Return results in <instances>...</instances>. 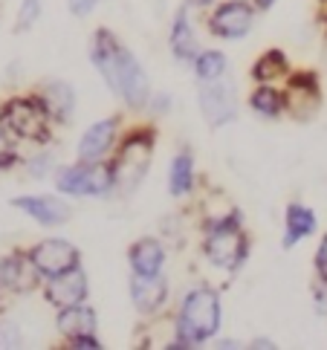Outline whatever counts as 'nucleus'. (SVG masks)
<instances>
[{
  "label": "nucleus",
  "mask_w": 327,
  "mask_h": 350,
  "mask_svg": "<svg viewBox=\"0 0 327 350\" xmlns=\"http://www.w3.org/2000/svg\"><path fill=\"white\" fill-rule=\"evenodd\" d=\"M21 345V333L15 327H0V347H18Z\"/></svg>",
  "instance_id": "7c9ffc66"
},
{
  "label": "nucleus",
  "mask_w": 327,
  "mask_h": 350,
  "mask_svg": "<svg viewBox=\"0 0 327 350\" xmlns=\"http://www.w3.org/2000/svg\"><path fill=\"white\" fill-rule=\"evenodd\" d=\"M255 12H258L255 3H249V0H226V3H220L211 12L209 32L226 41H241L252 32Z\"/></svg>",
  "instance_id": "1a4fd4ad"
},
{
  "label": "nucleus",
  "mask_w": 327,
  "mask_h": 350,
  "mask_svg": "<svg viewBox=\"0 0 327 350\" xmlns=\"http://www.w3.org/2000/svg\"><path fill=\"white\" fill-rule=\"evenodd\" d=\"M116 139H119V119H102L81 133L75 154H79V159H87V162L105 159V154L116 145Z\"/></svg>",
  "instance_id": "2eb2a0df"
},
{
  "label": "nucleus",
  "mask_w": 327,
  "mask_h": 350,
  "mask_svg": "<svg viewBox=\"0 0 327 350\" xmlns=\"http://www.w3.org/2000/svg\"><path fill=\"white\" fill-rule=\"evenodd\" d=\"M128 264H131V272L136 275L162 272V267H166V243L157 241V237H140L128 252Z\"/></svg>",
  "instance_id": "a211bd4d"
},
{
  "label": "nucleus",
  "mask_w": 327,
  "mask_h": 350,
  "mask_svg": "<svg viewBox=\"0 0 327 350\" xmlns=\"http://www.w3.org/2000/svg\"><path fill=\"white\" fill-rule=\"evenodd\" d=\"M23 171L29 174L32 180H47L49 174H55V154L53 151H47V154H35L29 157L27 162H23Z\"/></svg>",
  "instance_id": "393cba45"
},
{
  "label": "nucleus",
  "mask_w": 327,
  "mask_h": 350,
  "mask_svg": "<svg viewBox=\"0 0 327 350\" xmlns=\"http://www.w3.org/2000/svg\"><path fill=\"white\" fill-rule=\"evenodd\" d=\"M55 189L67 197H105L113 191V165L105 159H79L55 171Z\"/></svg>",
  "instance_id": "423d86ee"
},
{
  "label": "nucleus",
  "mask_w": 327,
  "mask_h": 350,
  "mask_svg": "<svg viewBox=\"0 0 327 350\" xmlns=\"http://www.w3.org/2000/svg\"><path fill=\"white\" fill-rule=\"evenodd\" d=\"M249 107L252 113H258L261 119H278L284 116V90L272 84H258L252 93H249Z\"/></svg>",
  "instance_id": "5701e85b"
},
{
  "label": "nucleus",
  "mask_w": 327,
  "mask_h": 350,
  "mask_svg": "<svg viewBox=\"0 0 327 350\" xmlns=\"http://www.w3.org/2000/svg\"><path fill=\"white\" fill-rule=\"evenodd\" d=\"M203 255L211 267L235 272L249 255V237L244 232L241 215L226 217L218 223H206V237H203Z\"/></svg>",
  "instance_id": "20e7f679"
},
{
  "label": "nucleus",
  "mask_w": 327,
  "mask_h": 350,
  "mask_svg": "<svg viewBox=\"0 0 327 350\" xmlns=\"http://www.w3.org/2000/svg\"><path fill=\"white\" fill-rule=\"evenodd\" d=\"M38 98L44 102V107L49 110V116H53V122L58 124H67L73 122L75 116V87L70 81H44L41 87H38Z\"/></svg>",
  "instance_id": "f3484780"
},
{
  "label": "nucleus",
  "mask_w": 327,
  "mask_h": 350,
  "mask_svg": "<svg viewBox=\"0 0 327 350\" xmlns=\"http://www.w3.org/2000/svg\"><path fill=\"white\" fill-rule=\"evenodd\" d=\"M192 67H194V76L200 79V84H203V81L223 79L226 70H229V61H226L220 49H200V55L194 58Z\"/></svg>",
  "instance_id": "b1692460"
},
{
  "label": "nucleus",
  "mask_w": 327,
  "mask_h": 350,
  "mask_svg": "<svg viewBox=\"0 0 327 350\" xmlns=\"http://www.w3.org/2000/svg\"><path fill=\"white\" fill-rule=\"evenodd\" d=\"M252 347H275V345H272L270 339H255V342H252Z\"/></svg>",
  "instance_id": "c9c22d12"
},
{
  "label": "nucleus",
  "mask_w": 327,
  "mask_h": 350,
  "mask_svg": "<svg viewBox=\"0 0 327 350\" xmlns=\"http://www.w3.org/2000/svg\"><path fill=\"white\" fill-rule=\"evenodd\" d=\"M0 133H6V122H3V113H0Z\"/></svg>",
  "instance_id": "e433bc0d"
},
{
  "label": "nucleus",
  "mask_w": 327,
  "mask_h": 350,
  "mask_svg": "<svg viewBox=\"0 0 327 350\" xmlns=\"http://www.w3.org/2000/svg\"><path fill=\"white\" fill-rule=\"evenodd\" d=\"M12 206L21 208L23 215H29L35 223H41L47 229L64 226V223L73 217L70 203H64L61 197H38V194H27V197H15Z\"/></svg>",
  "instance_id": "ddd939ff"
},
{
  "label": "nucleus",
  "mask_w": 327,
  "mask_h": 350,
  "mask_svg": "<svg viewBox=\"0 0 327 350\" xmlns=\"http://www.w3.org/2000/svg\"><path fill=\"white\" fill-rule=\"evenodd\" d=\"M154 128H133L116 148V157L110 159L113 165V191L133 194L148 177L151 159H154Z\"/></svg>",
  "instance_id": "7ed1b4c3"
},
{
  "label": "nucleus",
  "mask_w": 327,
  "mask_h": 350,
  "mask_svg": "<svg viewBox=\"0 0 327 350\" xmlns=\"http://www.w3.org/2000/svg\"><path fill=\"white\" fill-rule=\"evenodd\" d=\"M38 18H41V0H21L15 29H18V32H27V29H32L35 23H38Z\"/></svg>",
  "instance_id": "a878e982"
},
{
  "label": "nucleus",
  "mask_w": 327,
  "mask_h": 350,
  "mask_svg": "<svg viewBox=\"0 0 327 350\" xmlns=\"http://www.w3.org/2000/svg\"><path fill=\"white\" fill-rule=\"evenodd\" d=\"M252 3H255L258 12H270V9L275 6V0H252Z\"/></svg>",
  "instance_id": "72a5a7b5"
},
{
  "label": "nucleus",
  "mask_w": 327,
  "mask_h": 350,
  "mask_svg": "<svg viewBox=\"0 0 327 350\" xmlns=\"http://www.w3.org/2000/svg\"><path fill=\"white\" fill-rule=\"evenodd\" d=\"M322 110V81L316 72H290L284 84V113L296 122L316 119Z\"/></svg>",
  "instance_id": "0eeeda50"
},
{
  "label": "nucleus",
  "mask_w": 327,
  "mask_h": 350,
  "mask_svg": "<svg viewBox=\"0 0 327 350\" xmlns=\"http://www.w3.org/2000/svg\"><path fill=\"white\" fill-rule=\"evenodd\" d=\"M197 105H200V113H203L209 128H223L237 119V96H235V87L223 79L215 81H203L197 93Z\"/></svg>",
  "instance_id": "6e6552de"
},
{
  "label": "nucleus",
  "mask_w": 327,
  "mask_h": 350,
  "mask_svg": "<svg viewBox=\"0 0 327 350\" xmlns=\"http://www.w3.org/2000/svg\"><path fill=\"white\" fill-rule=\"evenodd\" d=\"M194 157L188 148H180L177 157L171 159V168H168V191L171 197H188L194 191Z\"/></svg>",
  "instance_id": "412c9836"
},
{
  "label": "nucleus",
  "mask_w": 327,
  "mask_h": 350,
  "mask_svg": "<svg viewBox=\"0 0 327 350\" xmlns=\"http://www.w3.org/2000/svg\"><path fill=\"white\" fill-rule=\"evenodd\" d=\"M41 281L44 278H41V272H38L29 252H9L0 258V290L27 295V293L38 290Z\"/></svg>",
  "instance_id": "9b49d317"
},
{
  "label": "nucleus",
  "mask_w": 327,
  "mask_h": 350,
  "mask_svg": "<svg viewBox=\"0 0 327 350\" xmlns=\"http://www.w3.org/2000/svg\"><path fill=\"white\" fill-rule=\"evenodd\" d=\"M99 327V319H96V310L84 304H75L67 310H58V333L64 339H75V336H87V333H96Z\"/></svg>",
  "instance_id": "aec40b11"
},
{
  "label": "nucleus",
  "mask_w": 327,
  "mask_h": 350,
  "mask_svg": "<svg viewBox=\"0 0 327 350\" xmlns=\"http://www.w3.org/2000/svg\"><path fill=\"white\" fill-rule=\"evenodd\" d=\"M18 162V151H15V142H12V133H0V171L12 168Z\"/></svg>",
  "instance_id": "bb28decb"
},
{
  "label": "nucleus",
  "mask_w": 327,
  "mask_h": 350,
  "mask_svg": "<svg viewBox=\"0 0 327 350\" xmlns=\"http://www.w3.org/2000/svg\"><path fill=\"white\" fill-rule=\"evenodd\" d=\"M67 347L70 350H99L102 342H99L96 333H87V336H75V339H67Z\"/></svg>",
  "instance_id": "c85d7f7f"
},
{
  "label": "nucleus",
  "mask_w": 327,
  "mask_h": 350,
  "mask_svg": "<svg viewBox=\"0 0 327 350\" xmlns=\"http://www.w3.org/2000/svg\"><path fill=\"white\" fill-rule=\"evenodd\" d=\"M168 46H171V55L177 58L180 64H194V58L200 55L197 32H194V23H192V15H188L185 3L177 9V15H174V21H171Z\"/></svg>",
  "instance_id": "dca6fc26"
},
{
  "label": "nucleus",
  "mask_w": 327,
  "mask_h": 350,
  "mask_svg": "<svg viewBox=\"0 0 327 350\" xmlns=\"http://www.w3.org/2000/svg\"><path fill=\"white\" fill-rule=\"evenodd\" d=\"M29 255H32L35 267H38V272H41L44 281L47 278H55V275H61V272H67V269L81 264L79 246L64 241V237H47V241L35 243L29 249Z\"/></svg>",
  "instance_id": "9d476101"
},
{
  "label": "nucleus",
  "mask_w": 327,
  "mask_h": 350,
  "mask_svg": "<svg viewBox=\"0 0 327 350\" xmlns=\"http://www.w3.org/2000/svg\"><path fill=\"white\" fill-rule=\"evenodd\" d=\"M90 61L105 79L113 96H119L128 110H148V102L154 90H151V79L145 67L140 64L128 46H125L110 29H96L90 38Z\"/></svg>",
  "instance_id": "f257e3e1"
},
{
  "label": "nucleus",
  "mask_w": 327,
  "mask_h": 350,
  "mask_svg": "<svg viewBox=\"0 0 327 350\" xmlns=\"http://www.w3.org/2000/svg\"><path fill=\"white\" fill-rule=\"evenodd\" d=\"M148 107L154 110V113H168V107H171V96H168V93H162V96H151Z\"/></svg>",
  "instance_id": "2f4dec72"
},
{
  "label": "nucleus",
  "mask_w": 327,
  "mask_h": 350,
  "mask_svg": "<svg viewBox=\"0 0 327 350\" xmlns=\"http://www.w3.org/2000/svg\"><path fill=\"white\" fill-rule=\"evenodd\" d=\"M99 3H102V0H67V9L73 18H87V15H93V9Z\"/></svg>",
  "instance_id": "cd10ccee"
},
{
  "label": "nucleus",
  "mask_w": 327,
  "mask_h": 350,
  "mask_svg": "<svg viewBox=\"0 0 327 350\" xmlns=\"http://www.w3.org/2000/svg\"><path fill=\"white\" fill-rule=\"evenodd\" d=\"M168 301V281L166 275H131V304L142 316H154Z\"/></svg>",
  "instance_id": "4468645a"
},
{
  "label": "nucleus",
  "mask_w": 327,
  "mask_h": 350,
  "mask_svg": "<svg viewBox=\"0 0 327 350\" xmlns=\"http://www.w3.org/2000/svg\"><path fill=\"white\" fill-rule=\"evenodd\" d=\"M313 267H316L319 281H327V234L322 237V243L316 249V258H313Z\"/></svg>",
  "instance_id": "c756f323"
},
{
  "label": "nucleus",
  "mask_w": 327,
  "mask_h": 350,
  "mask_svg": "<svg viewBox=\"0 0 327 350\" xmlns=\"http://www.w3.org/2000/svg\"><path fill=\"white\" fill-rule=\"evenodd\" d=\"M316 226H319L316 211L304 203H290L284 211V249H293L296 243L307 241L316 232Z\"/></svg>",
  "instance_id": "6ab92c4d"
},
{
  "label": "nucleus",
  "mask_w": 327,
  "mask_h": 350,
  "mask_svg": "<svg viewBox=\"0 0 327 350\" xmlns=\"http://www.w3.org/2000/svg\"><path fill=\"white\" fill-rule=\"evenodd\" d=\"M252 79L258 84H275L278 79H290V61L281 49H267L252 64Z\"/></svg>",
  "instance_id": "4be33fe9"
},
{
  "label": "nucleus",
  "mask_w": 327,
  "mask_h": 350,
  "mask_svg": "<svg viewBox=\"0 0 327 350\" xmlns=\"http://www.w3.org/2000/svg\"><path fill=\"white\" fill-rule=\"evenodd\" d=\"M87 295H90V284H87V272L81 269V264L55 275V278H47L44 284V298L58 310L84 304Z\"/></svg>",
  "instance_id": "f8f14e48"
},
{
  "label": "nucleus",
  "mask_w": 327,
  "mask_h": 350,
  "mask_svg": "<svg viewBox=\"0 0 327 350\" xmlns=\"http://www.w3.org/2000/svg\"><path fill=\"white\" fill-rule=\"evenodd\" d=\"M313 293H316V310L319 312H327V281H319Z\"/></svg>",
  "instance_id": "473e14b6"
},
{
  "label": "nucleus",
  "mask_w": 327,
  "mask_h": 350,
  "mask_svg": "<svg viewBox=\"0 0 327 350\" xmlns=\"http://www.w3.org/2000/svg\"><path fill=\"white\" fill-rule=\"evenodd\" d=\"M220 298L209 286H194L188 290L180 301V312L174 319V342H168V350H185V347H200L203 342L215 339L220 330Z\"/></svg>",
  "instance_id": "f03ea898"
},
{
  "label": "nucleus",
  "mask_w": 327,
  "mask_h": 350,
  "mask_svg": "<svg viewBox=\"0 0 327 350\" xmlns=\"http://www.w3.org/2000/svg\"><path fill=\"white\" fill-rule=\"evenodd\" d=\"M6 122V131L12 133V139L18 142H35V145H47L49 133H53V116L44 107V102L35 96H15L0 107Z\"/></svg>",
  "instance_id": "39448f33"
},
{
  "label": "nucleus",
  "mask_w": 327,
  "mask_h": 350,
  "mask_svg": "<svg viewBox=\"0 0 327 350\" xmlns=\"http://www.w3.org/2000/svg\"><path fill=\"white\" fill-rule=\"evenodd\" d=\"M211 3H215V0H185V6H194V9H206Z\"/></svg>",
  "instance_id": "f704fd0d"
}]
</instances>
